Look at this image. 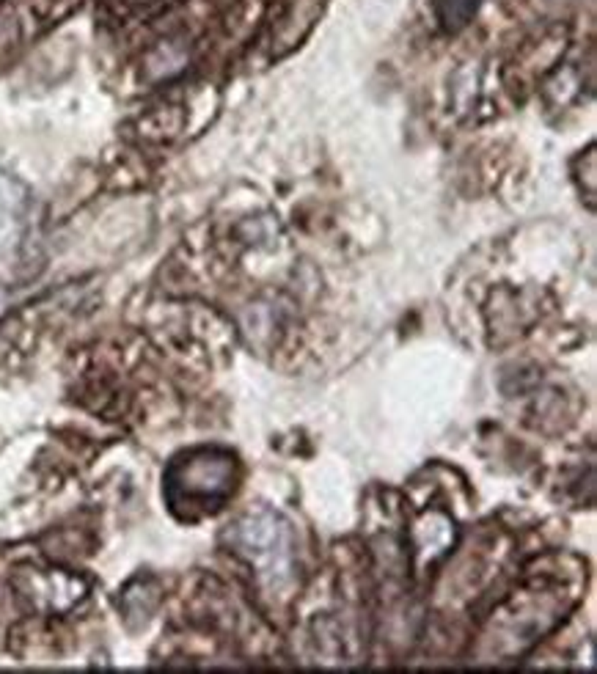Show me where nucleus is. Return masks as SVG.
I'll return each mask as SVG.
<instances>
[{
  "mask_svg": "<svg viewBox=\"0 0 597 674\" xmlns=\"http://www.w3.org/2000/svg\"><path fill=\"white\" fill-rule=\"evenodd\" d=\"M239 462L228 449L199 446L182 451L166 470V498L168 506L185 517L196 520L220 512L237 493Z\"/></svg>",
  "mask_w": 597,
  "mask_h": 674,
  "instance_id": "nucleus-1",
  "label": "nucleus"
},
{
  "mask_svg": "<svg viewBox=\"0 0 597 674\" xmlns=\"http://www.w3.org/2000/svg\"><path fill=\"white\" fill-rule=\"evenodd\" d=\"M226 542L253 567L267 595H284L295 584V531L286 517L251 512L228 528Z\"/></svg>",
  "mask_w": 597,
  "mask_h": 674,
  "instance_id": "nucleus-2",
  "label": "nucleus"
},
{
  "mask_svg": "<svg viewBox=\"0 0 597 674\" xmlns=\"http://www.w3.org/2000/svg\"><path fill=\"white\" fill-rule=\"evenodd\" d=\"M28 190L8 174L0 171V250L17 245L28 224Z\"/></svg>",
  "mask_w": 597,
  "mask_h": 674,
  "instance_id": "nucleus-3",
  "label": "nucleus"
},
{
  "mask_svg": "<svg viewBox=\"0 0 597 674\" xmlns=\"http://www.w3.org/2000/svg\"><path fill=\"white\" fill-rule=\"evenodd\" d=\"M130 3H146V0H130Z\"/></svg>",
  "mask_w": 597,
  "mask_h": 674,
  "instance_id": "nucleus-4",
  "label": "nucleus"
}]
</instances>
